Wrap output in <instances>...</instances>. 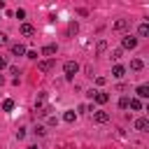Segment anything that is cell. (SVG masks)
<instances>
[{"instance_id":"1","label":"cell","mask_w":149,"mask_h":149,"mask_svg":"<svg viewBox=\"0 0 149 149\" xmlns=\"http://www.w3.org/2000/svg\"><path fill=\"white\" fill-rule=\"evenodd\" d=\"M63 72H65L68 79H72V77L79 72V63H77V61H65V63H63Z\"/></svg>"},{"instance_id":"2","label":"cell","mask_w":149,"mask_h":149,"mask_svg":"<svg viewBox=\"0 0 149 149\" xmlns=\"http://www.w3.org/2000/svg\"><path fill=\"white\" fill-rule=\"evenodd\" d=\"M137 47V37H133V35H123L121 37V51L123 49H135Z\"/></svg>"},{"instance_id":"3","label":"cell","mask_w":149,"mask_h":149,"mask_svg":"<svg viewBox=\"0 0 149 149\" xmlns=\"http://www.w3.org/2000/svg\"><path fill=\"white\" fill-rule=\"evenodd\" d=\"M54 65H56L54 58H42V61H37V70H42V72H51Z\"/></svg>"},{"instance_id":"4","label":"cell","mask_w":149,"mask_h":149,"mask_svg":"<svg viewBox=\"0 0 149 149\" xmlns=\"http://www.w3.org/2000/svg\"><path fill=\"white\" fill-rule=\"evenodd\" d=\"M93 121H95V123H107V121H109V112L95 109V112H93Z\"/></svg>"},{"instance_id":"5","label":"cell","mask_w":149,"mask_h":149,"mask_svg":"<svg viewBox=\"0 0 149 149\" xmlns=\"http://www.w3.org/2000/svg\"><path fill=\"white\" fill-rule=\"evenodd\" d=\"M133 128H135V130H140V133H144V130L149 128V119H147V116H137V119H135V123H133Z\"/></svg>"},{"instance_id":"6","label":"cell","mask_w":149,"mask_h":149,"mask_svg":"<svg viewBox=\"0 0 149 149\" xmlns=\"http://www.w3.org/2000/svg\"><path fill=\"white\" fill-rule=\"evenodd\" d=\"M9 51H12V56H26V47H23L21 42L9 44Z\"/></svg>"},{"instance_id":"7","label":"cell","mask_w":149,"mask_h":149,"mask_svg":"<svg viewBox=\"0 0 149 149\" xmlns=\"http://www.w3.org/2000/svg\"><path fill=\"white\" fill-rule=\"evenodd\" d=\"M19 30H21V35H26V37L35 35V26H33V23H26V21H23V23L19 26Z\"/></svg>"},{"instance_id":"8","label":"cell","mask_w":149,"mask_h":149,"mask_svg":"<svg viewBox=\"0 0 149 149\" xmlns=\"http://www.w3.org/2000/svg\"><path fill=\"white\" fill-rule=\"evenodd\" d=\"M56 51H58V44H44L42 47V56H47V58H51Z\"/></svg>"},{"instance_id":"9","label":"cell","mask_w":149,"mask_h":149,"mask_svg":"<svg viewBox=\"0 0 149 149\" xmlns=\"http://www.w3.org/2000/svg\"><path fill=\"white\" fill-rule=\"evenodd\" d=\"M112 77H114V79H123V77H126V68H123V65H114V68H112Z\"/></svg>"},{"instance_id":"10","label":"cell","mask_w":149,"mask_h":149,"mask_svg":"<svg viewBox=\"0 0 149 149\" xmlns=\"http://www.w3.org/2000/svg\"><path fill=\"white\" fill-rule=\"evenodd\" d=\"M93 100H95L98 105H105V102L109 100V95H107L105 91H95V95H93Z\"/></svg>"},{"instance_id":"11","label":"cell","mask_w":149,"mask_h":149,"mask_svg":"<svg viewBox=\"0 0 149 149\" xmlns=\"http://www.w3.org/2000/svg\"><path fill=\"white\" fill-rule=\"evenodd\" d=\"M63 121H65V123H74V121H77V112H74V109H65Z\"/></svg>"},{"instance_id":"12","label":"cell","mask_w":149,"mask_h":149,"mask_svg":"<svg viewBox=\"0 0 149 149\" xmlns=\"http://www.w3.org/2000/svg\"><path fill=\"white\" fill-rule=\"evenodd\" d=\"M128 23H130L128 19H116L112 28H114V30H126V28H128Z\"/></svg>"},{"instance_id":"13","label":"cell","mask_w":149,"mask_h":149,"mask_svg":"<svg viewBox=\"0 0 149 149\" xmlns=\"http://www.w3.org/2000/svg\"><path fill=\"white\" fill-rule=\"evenodd\" d=\"M137 35H140V37H149V23H147V21H142V23L137 26Z\"/></svg>"},{"instance_id":"14","label":"cell","mask_w":149,"mask_h":149,"mask_svg":"<svg viewBox=\"0 0 149 149\" xmlns=\"http://www.w3.org/2000/svg\"><path fill=\"white\" fill-rule=\"evenodd\" d=\"M135 93H137V98H149V86L147 84H140L135 88Z\"/></svg>"},{"instance_id":"15","label":"cell","mask_w":149,"mask_h":149,"mask_svg":"<svg viewBox=\"0 0 149 149\" xmlns=\"http://www.w3.org/2000/svg\"><path fill=\"white\" fill-rule=\"evenodd\" d=\"M128 107L135 109V112H140V109H142V100H140V98H130V100H128Z\"/></svg>"},{"instance_id":"16","label":"cell","mask_w":149,"mask_h":149,"mask_svg":"<svg viewBox=\"0 0 149 149\" xmlns=\"http://www.w3.org/2000/svg\"><path fill=\"white\" fill-rule=\"evenodd\" d=\"M142 68H144V61H142V58H133V61H130V70L137 72V70H142Z\"/></svg>"},{"instance_id":"17","label":"cell","mask_w":149,"mask_h":149,"mask_svg":"<svg viewBox=\"0 0 149 149\" xmlns=\"http://www.w3.org/2000/svg\"><path fill=\"white\" fill-rule=\"evenodd\" d=\"M77 30H79V23L77 21H70L68 23V35H77Z\"/></svg>"},{"instance_id":"18","label":"cell","mask_w":149,"mask_h":149,"mask_svg":"<svg viewBox=\"0 0 149 149\" xmlns=\"http://www.w3.org/2000/svg\"><path fill=\"white\" fill-rule=\"evenodd\" d=\"M95 51H98V54H105V51H107V42H105V40H98V44H95Z\"/></svg>"},{"instance_id":"19","label":"cell","mask_w":149,"mask_h":149,"mask_svg":"<svg viewBox=\"0 0 149 149\" xmlns=\"http://www.w3.org/2000/svg\"><path fill=\"white\" fill-rule=\"evenodd\" d=\"M12 109H14V100H9V98L2 100V112H12Z\"/></svg>"},{"instance_id":"20","label":"cell","mask_w":149,"mask_h":149,"mask_svg":"<svg viewBox=\"0 0 149 149\" xmlns=\"http://www.w3.org/2000/svg\"><path fill=\"white\" fill-rule=\"evenodd\" d=\"M121 56H123V51H121V49H114V51L109 54V58H112V61H119Z\"/></svg>"},{"instance_id":"21","label":"cell","mask_w":149,"mask_h":149,"mask_svg":"<svg viewBox=\"0 0 149 149\" xmlns=\"http://www.w3.org/2000/svg\"><path fill=\"white\" fill-rule=\"evenodd\" d=\"M128 100H130L128 95H123V98H119V107H121V109H128Z\"/></svg>"},{"instance_id":"22","label":"cell","mask_w":149,"mask_h":149,"mask_svg":"<svg viewBox=\"0 0 149 149\" xmlns=\"http://www.w3.org/2000/svg\"><path fill=\"white\" fill-rule=\"evenodd\" d=\"M33 133H35L37 137H42V135L47 133V128H44V126H35V130H33Z\"/></svg>"},{"instance_id":"23","label":"cell","mask_w":149,"mask_h":149,"mask_svg":"<svg viewBox=\"0 0 149 149\" xmlns=\"http://www.w3.org/2000/svg\"><path fill=\"white\" fill-rule=\"evenodd\" d=\"M5 44H9V37H7V33L0 30V47H5Z\"/></svg>"},{"instance_id":"24","label":"cell","mask_w":149,"mask_h":149,"mask_svg":"<svg viewBox=\"0 0 149 149\" xmlns=\"http://www.w3.org/2000/svg\"><path fill=\"white\" fill-rule=\"evenodd\" d=\"M14 16H16V19H26V9H21V7H19V9L14 12Z\"/></svg>"},{"instance_id":"25","label":"cell","mask_w":149,"mask_h":149,"mask_svg":"<svg viewBox=\"0 0 149 149\" xmlns=\"http://www.w3.org/2000/svg\"><path fill=\"white\" fill-rule=\"evenodd\" d=\"M47 123H49V126H56V123H58V119H56V116H49V114H47Z\"/></svg>"},{"instance_id":"26","label":"cell","mask_w":149,"mask_h":149,"mask_svg":"<svg viewBox=\"0 0 149 149\" xmlns=\"http://www.w3.org/2000/svg\"><path fill=\"white\" fill-rule=\"evenodd\" d=\"M23 137H26V128H19L16 130V140H23Z\"/></svg>"},{"instance_id":"27","label":"cell","mask_w":149,"mask_h":149,"mask_svg":"<svg viewBox=\"0 0 149 149\" xmlns=\"http://www.w3.org/2000/svg\"><path fill=\"white\" fill-rule=\"evenodd\" d=\"M26 56H28L30 61H35V58H37V51H26Z\"/></svg>"},{"instance_id":"28","label":"cell","mask_w":149,"mask_h":149,"mask_svg":"<svg viewBox=\"0 0 149 149\" xmlns=\"http://www.w3.org/2000/svg\"><path fill=\"white\" fill-rule=\"evenodd\" d=\"M5 68H7V58H5V56H0V70H5Z\"/></svg>"},{"instance_id":"29","label":"cell","mask_w":149,"mask_h":149,"mask_svg":"<svg viewBox=\"0 0 149 149\" xmlns=\"http://www.w3.org/2000/svg\"><path fill=\"white\" fill-rule=\"evenodd\" d=\"M105 81H107V79H105V77H95V84H98V86H102V84H105Z\"/></svg>"},{"instance_id":"30","label":"cell","mask_w":149,"mask_h":149,"mask_svg":"<svg viewBox=\"0 0 149 149\" xmlns=\"http://www.w3.org/2000/svg\"><path fill=\"white\" fill-rule=\"evenodd\" d=\"M0 84H5V77H2V74H0Z\"/></svg>"},{"instance_id":"31","label":"cell","mask_w":149,"mask_h":149,"mask_svg":"<svg viewBox=\"0 0 149 149\" xmlns=\"http://www.w3.org/2000/svg\"><path fill=\"white\" fill-rule=\"evenodd\" d=\"M26 149H37V147H35V144H30V147H26Z\"/></svg>"}]
</instances>
